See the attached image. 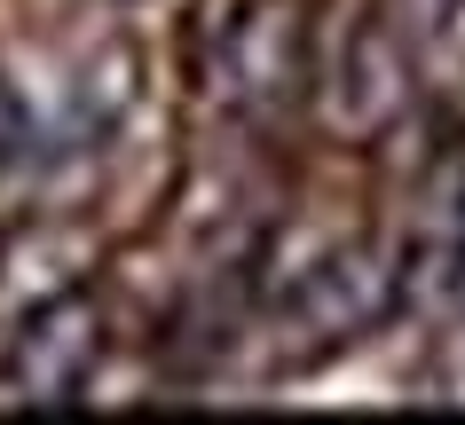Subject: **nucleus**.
<instances>
[{"label": "nucleus", "instance_id": "7ed1b4c3", "mask_svg": "<svg viewBox=\"0 0 465 425\" xmlns=\"http://www.w3.org/2000/svg\"><path fill=\"white\" fill-rule=\"evenodd\" d=\"M300 63H308V32H300L292 0H252L229 16L221 32V87L252 111H269L300 87Z\"/></svg>", "mask_w": 465, "mask_h": 425}, {"label": "nucleus", "instance_id": "f257e3e1", "mask_svg": "<svg viewBox=\"0 0 465 425\" xmlns=\"http://www.w3.org/2000/svg\"><path fill=\"white\" fill-rule=\"evenodd\" d=\"M394 300H402V275L387 268V252H371V245L323 252L316 268L292 284V300H284L292 362H316V354L363 339L371 324H387V315H394Z\"/></svg>", "mask_w": 465, "mask_h": 425}, {"label": "nucleus", "instance_id": "20e7f679", "mask_svg": "<svg viewBox=\"0 0 465 425\" xmlns=\"http://www.w3.org/2000/svg\"><path fill=\"white\" fill-rule=\"evenodd\" d=\"M411 102V55L387 24H355L340 48V79H331V119L347 134H379V126L402 119Z\"/></svg>", "mask_w": 465, "mask_h": 425}, {"label": "nucleus", "instance_id": "423d86ee", "mask_svg": "<svg viewBox=\"0 0 465 425\" xmlns=\"http://www.w3.org/2000/svg\"><path fill=\"white\" fill-rule=\"evenodd\" d=\"M434 8H458V0H434Z\"/></svg>", "mask_w": 465, "mask_h": 425}, {"label": "nucleus", "instance_id": "39448f33", "mask_svg": "<svg viewBox=\"0 0 465 425\" xmlns=\"http://www.w3.org/2000/svg\"><path fill=\"white\" fill-rule=\"evenodd\" d=\"M25 150H32V119H25V102H16V87L0 79V166H16Z\"/></svg>", "mask_w": 465, "mask_h": 425}, {"label": "nucleus", "instance_id": "f03ea898", "mask_svg": "<svg viewBox=\"0 0 465 425\" xmlns=\"http://www.w3.org/2000/svg\"><path fill=\"white\" fill-rule=\"evenodd\" d=\"M111 331H103V300L95 292H55V300L25 307V324L8 339V394L32 401V410H64V401L87 394Z\"/></svg>", "mask_w": 465, "mask_h": 425}]
</instances>
